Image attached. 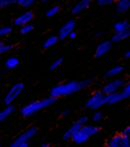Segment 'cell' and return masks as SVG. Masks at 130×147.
<instances>
[{"label":"cell","instance_id":"1","mask_svg":"<svg viewBox=\"0 0 130 147\" xmlns=\"http://www.w3.org/2000/svg\"><path fill=\"white\" fill-rule=\"evenodd\" d=\"M92 80H83V81H70V82L65 83H59L55 87H52L50 91V95L53 98H60V96H68V95L75 94V92L81 91L82 89L87 87Z\"/></svg>","mask_w":130,"mask_h":147},{"label":"cell","instance_id":"2","mask_svg":"<svg viewBox=\"0 0 130 147\" xmlns=\"http://www.w3.org/2000/svg\"><path fill=\"white\" fill-rule=\"evenodd\" d=\"M56 100H57V98H53V96L50 95L48 98H44V99H42V100H34V102H30L21 108V115L25 116V117H29V116H31V115H35L36 112H39V111H42V109H44V108H47V107L52 106Z\"/></svg>","mask_w":130,"mask_h":147},{"label":"cell","instance_id":"3","mask_svg":"<svg viewBox=\"0 0 130 147\" xmlns=\"http://www.w3.org/2000/svg\"><path fill=\"white\" fill-rule=\"evenodd\" d=\"M103 98H104V94H103L102 91H95L94 94L87 99L85 107L87 109H91V111H96L100 107L104 106V99H103Z\"/></svg>","mask_w":130,"mask_h":147},{"label":"cell","instance_id":"4","mask_svg":"<svg viewBox=\"0 0 130 147\" xmlns=\"http://www.w3.org/2000/svg\"><path fill=\"white\" fill-rule=\"evenodd\" d=\"M24 87H25V85H24V83H21V82L14 83L13 86L11 87V90L7 92L5 98H4V104H5V106H9V104H12V103H13L14 100L18 98V95L22 92Z\"/></svg>","mask_w":130,"mask_h":147},{"label":"cell","instance_id":"5","mask_svg":"<svg viewBox=\"0 0 130 147\" xmlns=\"http://www.w3.org/2000/svg\"><path fill=\"white\" fill-rule=\"evenodd\" d=\"M87 120H89V119H87L86 116L79 117V119H78L77 121H75L74 124H73L72 126H70V128L68 129L65 133H64V136H63V139H64V141H70V139H72V137L74 136V134L77 133V131L79 130L81 128H82L83 125L87 124Z\"/></svg>","mask_w":130,"mask_h":147},{"label":"cell","instance_id":"6","mask_svg":"<svg viewBox=\"0 0 130 147\" xmlns=\"http://www.w3.org/2000/svg\"><path fill=\"white\" fill-rule=\"evenodd\" d=\"M107 147H130V138L124 137L121 133L115 134L107 141Z\"/></svg>","mask_w":130,"mask_h":147},{"label":"cell","instance_id":"7","mask_svg":"<svg viewBox=\"0 0 130 147\" xmlns=\"http://www.w3.org/2000/svg\"><path fill=\"white\" fill-rule=\"evenodd\" d=\"M124 85H125V81L122 80V78H113L112 81H109L108 83H105L104 87L102 89V92L104 95L112 94V92H115V91H119Z\"/></svg>","mask_w":130,"mask_h":147},{"label":"cell","instance_id":"8","mask_svg":"<svg viewBox=\"0 0 130 147\" xmlns=\"http://www.w3.org/2000/svg\"><path fill=\"white\" fill-rule=\"evenodd\" d=\"M36 133H38V128H35V126H31V128L26 129L24 133H21V136H18L13 142H12V144L9 147H17L20 143H22V142H28L29 139L33 138Z\"/></svg>","mask_w":130,"mask_h":147},{"label":"cell","instance_id":"9","mask_svg":"<svg viewBox=\"0 0 130 147\" xmlns=\"http://www.w3.org/2000/svg\"><path fill=\"white\" fill-rule=\"evenodd\" d=\"M74 28H75V20H69V21H68V22L60 29V31H59V35H57L59 40L67 39L68 35L74 30Z\"/></svg>","mask_w":130,"mask_h":147},{"label":"cell","instance_id":"10","mask_svg":"<svg viewBox=\"0 0 130 147\" xmlns=\"http://www.w3.org/2000/svg\"><path fill=\"white\" fill-rule=\"evenodd\" d=\"M112 50V42L111 40H103L100 42L95 51V57H102V56L107 55L108 52H111Z\"/></svg>","mask_w":130,"mask_h":147},{"label":"cell","instance_id":"11","mask_svg":"<svg viewBox=\"0 0 130 147\" xmlns=\"http://www.w3.org/2000/svg\"><path fill=\"white\" fill-rule=\"evenodd\" d=\"M34 18V13L31 11H26L22 14H20L18 17H16L13 21V24L16 26H22L25 24H30V21H33Z\"/></svg>","mask_w":130,"mask_h":147},{"label":"cell","instance_id":"12","mask_svg":"<svg viewBox=\"0 0 130 147\" xmlns=\"http://www.w3.org/2000/svg\"><path fill=\"white\" fill-rule=\"evenodd\" d=\"M104 106L105 104H116V103H119V102H122V100H125V98H124V95L121 94V91H115V92H112V94H107V95H104Z\"/></svg>","mask_w":130,"mask_h":147},{"label":"cell","instance_id":"13","mask_svg":"<svg viewBox=\"0 0 130 147\" xmlns=\"http://www.w3.org/2000/svg\"><path fill=\"white\" fill-rule=\"evenodd\" d=\"M129 35H130V29H126V30H122V31H116L113 34V36H112L111 42L112 43H120V42L129 38Z\"/></svg>","mask_w":130,"mask_h":147},{"label":"cell","instance_id":"14","mask_svg":"<svg viewBox=\"0 0 130 147\" xmlns=\"http://www.w3.org/2000/svg\"><path fill=\"white\" fill-rule=\"evenodd\" d=\"M81 130H82L86 136L92 137V136H96V134L99 133L100 128H99V126H96V125H87V124H85L82 128H81Z\"/></svg>","mask_w":130,"mask_h":147},{"label":"cell","instance_id":"15","mask_svg":"<svg viewBox=\"0 0 130 147\" xmlns=\"http://www.w3.org/2000/svg\"><path fill=\"white\" fill-rule=\"evenodd\" d=\"M89 138H90V137H89V136H86V134L79 129V130H78L77 133H75L74 136L72 137V139H70V141H73L74 143H77V144H83L85 142L89 141Z\"/></svg>","mask_w":130,"mask_h":147},{"label":"cell","instance_id":"16","mask_svg":"<svg viewBox=\"0 0 130 147\" xmlns=\"http://www.w3.org/2000/svg\"><path fill=\"white\" fill-rule=\"evenodd\" d=\"M90 5V3L89 1H87V0H79V1H78L77 4H75L74 7H73V9H72V13L74 14H79L82 11H85L86 8H87V7Z\"/></svg>","mask_w":130,"mask_h":147},{"label":"cell","instance_id":"17","mask_svg":"<svg viewBox=\"0 0 130 147\" xmlns=\"http://www.w3.org/2000/svg\"><path fill=\"white\" fill-rule=\"evenodd\" d=\"M130 8V0H120L116 4V12L117 13H126Z\"/></svg>","mask_w":130,"mask_h":147},{"label":"cell","instance_id":"18","mask_svg":"<svg viewBox=\"0 0 130 147\" xmlns=\"http://www.w3.org/2000/svg\"><path fill=\"white\" fill-rule=\"evenodd\" d=\"M122 72H124V68H122L121 65H116V67L111 68V69L105 73V77H107V78H115L116 76L121 74Z\"/></svg>","mask_w":130,"mask_h":147},{"label":"cell","instance_id":"19","mask_svg":"<svg viewBox=\"0 0 130 147\" xmlns=\"http://www.w3.org/2000/svg\"><path fill=\"white\" fill-rule=\"evenodd\" d=\"M13 112H14V107L12 106V104L7 106L5 108L3 109V111H0V122H3L4 120H5L8 116H11V115L13 113Z\"/></svg>","mask_w":130,"mask_h":147},{"label":"cell","instance_id":"20","mask_svg":"<svg viewBox=\"0 0 130 147\" xmlns=\"http://www.w3.org/2000/svg\"><path fill=\"white\" fill-rule=\"evenodd\" d=\"M18 65H20V59L14 57V56L7 59V61H5V68L7 69H14V68H17Z\"/></svg>","mask_w":130,"mask_h":147},{"label":"cell","instance_id":"21","mask_svg":"<svg viewBox=\"0 0 130 147\" xmlns=\"http://www.w3.org/2000/svg\"><path fill=\"white\" fill-rule=\"evenodd\" d=\"M57 42H59L57 35H51V36H48V38L46 39V42L43 43V47H44V48H50V47H52V46H55Z\"/></svg>","mask_w":130,"mask_h":147},{"label":"cell","instance_id":"22","mask_svg":"<svg viewBox=\"0 0 130 147\" xmlns=\"http://www.w3.org/2000/svg\"><path fill=\"white\" fill-rule=\"evenodd\" d=\"M115 33L116 31H122V30H126V29H130L129 22L127 21H120V22L115 24Z\"/></svg>","mask_w":130,"mask_h":147},{"label":"cell","instance_id":"23","mask_svg":"<svg viewBox=\"0 0 130 147\" xmlns=\"http://www.w3.org/2000/svg\"><path fill=\"white\" fill-rule=\"evenodd\" d=\"M34 30V25L33 24H25V25L20 26V33L22 34V35H26V34H29L30 31Z\"/></svg>","mask_w":130,"mask_h":147},{"label":"cell","instance_id":"24","mask_svg":"<svg viewBox=\"0 0 130 147\" xmlns=\"http://www.w3.org/2000/svg\"><path fill=\"white\" fill-rule=\"evenodd\" d=\"M59 12H60V7L55 5V7H52V8L48 9L47 13H46V17H48V18H50V17H53V16H56Z\"/></svg>","mask_w":130,"mask_h":147},{"label":"cell","instance_id":"25","mask_svg":"<svg viewBox=\"0 0 130 147\" xmlns=\"http://www.w3.org/2000/svg\"><path fill=\"white\" fill-rule=\"evenodd\" d=\"M13 31V28L12 26H1L0 28V36H7Z\"/></svg>","mask_w":130,"mask_h":147},{"label":"cell","instance_id":"26","mask_svg":"<svg viewBox=\"0 0 130 147\" xmlns=\"http://www.w3.org/2000/svg\"><path fill=\"white\" fill-rule=\"evenodd\" d=\"M121 94L124 95L125 99H127V98L130 96V85H129V83H126V85H124V86H122Z\"/></svg>","mask_w":130,"mask_h":147},{"label":"cell","instance_id":"27","mask_svg":"<svg viewBox=\"0 0 130 147\" xmlns=\"http://www.w3.org/2000/svg\"><path fill=\"white\" fill-rule=\"evenodd\" d=\"M63 61H64V60H63V57H60V59H57V60H55V61L52 63V64L50 65V70H55V69H57V68L60 67L61 64H63Z\"/></svg>","mask_w":130,"mask_h":147},{"label":"cell","instance_id":"28","mask_svg":"<svg viewBox=\"0 0 130 147\" xmlns=\"http://www.w3.org/2000/svg\"><path fill=\"white\" fill-rule=\"evenodd\" d=\"M16 3L17 0H0V8H5V7H9Z\"/></svg>","mask_w":130,"mask_h":147},{"label":"cell","instance_id":"29","mask_svg":"<svg viewBox=\"0 0 130 147\" xmlns=\"http://www.w3.org/2000/svg\"><path fill=\"white\" fill-rule=\"evenodd\" d=\"M103 120V112L100 111H95L94 115H92V121L94 122H99Z\"/></svg>","mask_w":130,"mask_h":147},{"label":"cell","instance_id":"30","mask_svg":"<svg viewBox=\"0 0 130 147\" xmlns=\"http://www.w3.org/2000/svg\"><path fill=\"white\" fill-rule=\"evenodd\" d=\"M12 48H13V46H12V45H3L1 47H0V55H3V53L11 51Z\"/></svg>","mask_w":130,"mask_h":147},{"label":"cell","instance_id":"31","mask_svg":"<svg viewBox=\"0 0 130 147\" xmlns=\"http://www.w3.org/2000/svg\"><path fill=\"white\" fill-rule=\"evenodd\" d=\"M96 3L100 7H105V5H111L115 3V0H96Z\"/></svg>","mask_w":130,"mask_h":147},{"label":"cell","instance_id":"32","mask_svg":"<svg viewBox=\"0 0 130 147\" xmlns=\"http://www.w3.org/2000/svg\"><path fill=\"white\" fill-rule=\"evenodd\" d=\"M34 3H35V0H25L21 7H24V8H30V7L33 5Z\"/></svg>","mask_w":130,"mask_h":147},{"label":"cell","instance_id":"33","mask_svg":"<svg viewBox=\"0 0 130 147\" xmlns=\"http://www.w3.org/2000/svg\"><path fill=\"white\" fill-rule=\"evenodd\" d=\"M122 136L124 137H127V138H130V126H126V128L122 130Z\"/></svg>","mask_w":130,"mask_h":147},{"label":"cell","instance_id":"34","mask_svg":"<svg viewBox=\"0 0 130 147\" xmlns=\"http://www.w3.org/2000/svg\"><path fill=\"white\" fill-rule=\"evenodd\" d=\"M68 38H70V39H75V38H77V33H75V31L73 30L72 33H70L69 35H68Z\"/></svg>","mask_w":130,"mask_h":147},{"label":"cell","instance_id":"35","mask_svg":"<svg viewBox=\"0 0 130 147\" xmlns=\"http://www.w3.org/2000/svg\"><path fill=\"white\" fill-rule=\"evenodd\" d=\"M70 113V111L69 109H64L63 112H61V116H68V115Z\"/></svg>","mask_w":130,"mask_h":147},{"label":"cell","instance_id":"36","mask_svg":"<svg viewBox=\"0 0 130 147\" xmlns=\"http://www.w3.org/2000/svg\"><path fill=\"white\" fill-rule=\"evenodd\" d=\"M17 147H29V143L28 142H22V143H20Z\"/></svg>","mask_w":130,"mask_h":147},{"label":"cell","instance_id":"37","mask_svg":"<svg viewBox=\"0 0 130 147\" xmlns=\"http://www.w3.org/2000/svg\"><path fill=\"white\" fill-rule=\"evenodd\" d=\"M130 57V51H126L125 52V59H129Z\"/></svg>","mask_w":130,"mask_h":147},{"label":"cell","instance_id":"38","mask_svg":"<svg viewBox=\"0 0 130 147\" xmlns=\"http://www.w3.org/2000/svg\"><path fill=\"white\" fill-rule=\"evenodd\" d=\"M24 1H25V0H17V3H16V4H18V5H22Z\"/></svg>","mask_w":130,"mask_h":147},{"label":"cell","instance_id":"39","mask_svg":"<svg viewBox=\"0 0 130 147\" xmlns=\"http://www.w3.org/2000/svg\"><path fill=\"white\" fill-rule=\"evenodd\" d=\"M39 147H51V144H48V143H44V144H42V146H39Z\"/></svg>","mask_w":130,"mask_h":147},{"label":"cell","instance_id":"40","mask_svg":"<svg viewBox=\"0 0 130 147\" xmlns=\"http://www.w3.org/2000/svg\"><path fill=\"white\" fill-rule=\"evenodd\" d=\"M42 1H43V3H47V1H51V0H42Z\"/></svg>","mask_w":130,"mask_h":147},{"label":"cell","instance_id":"41","mask_svg":"<svg viewBox=\"0 0 130 147\" xmlns=\"http://www.w3.org/2000/svg\"><path fill=\"white\" fill-rule=\"evenodd\" d=\"M87 1H89V3H91V1H96V0H87Z\"/></svg>","mask_w":130,"mask_h":147},{"label":"cell","instance_id":"42","mask_svg":"<svg viewBox=\"0 0 130 147\" xmlns=\"http://www.w3.org/2000/svg\"><path fill=\"white\" fill-rule=\"evenodd\" d=\"M4 45V43H3V42H0V47H1V46H3Z\"/></svg>","mask_w":130,"mask_h":147},{"label":"cell","instance_id":"43","mask_svg":"<svg viewBox=\"0 0 130 147\" xmlns=\"http://www.w3.org/2000/svg\"><path fill=\"white\" fill-rule=\"evenodd\" d=\"M115 1H116V3H117V1H120V0H115Z\"/></svg>","mask_w":130,"mask_h":147},{"label":"cell","instance_id":"44","mask_svg":"<svg viewBox=\"0 0 130 147\" xmlns=\"http://www.w3.org/2000/svg\"><path fill=\"white\" fill-rule=\"evenodd\" d=\"M0 74H1V69H0Z\"/></svg>","mask_w":130,"mask_h":147},{"label":"cell","instance_id":"45","mask_svg":"<svg viewBox=\"0 0 130 147\" xmlns=\"http://www.w3.org/2000/svg\"><path fill=\"white\" fill-rule=\"evenodd\" d=\"M0 147H1V143H0Z\"/></svg>","mask_w":130,"mask_h":147}]
</instances>
